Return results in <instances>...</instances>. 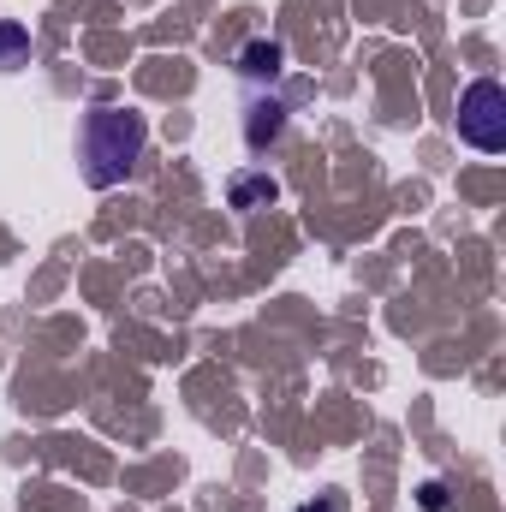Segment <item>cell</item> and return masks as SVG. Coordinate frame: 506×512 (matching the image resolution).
I'll return each mask as SVG.
<instances>
[{"mask_svg": "<svg viewBox=\"0 0 506 512\" xmlns=\"http://www.w3.org/2000/svg\"><path fill=\"white\" fill-rule=\"evenodd\" d=\"M143 143H149V120H143L137 108H90V114H84V126H78L84 179H90L96 191L120 185L131 167H137Z\"/></svg>", "mask_w": 506, "mask_h": 512, "instance_id": "obj_1", "label": "cell"}, {"mask_svg": "<svg viewBox=\"0 0 506 512\" xmlns=\"http://www.w3.org/2000/svg\"><path fill=\"white\" fill-rule=\"evenodd\" d=\"M459 137L483 155L506 149V84L501 78H471L459 90Z\"/></svg>", "mask_w": 506, "mask_h": 512, "instance_id": "obj_2", "label": "cell"}, {"mask_svg": "<svg viewBox=\"0 0 506 512\" xmlns=\"http://www.w3.org/2000/svg\"><path fill=\"white\" fill-rule=\"evenodd\" d=\"M274 197H280V185H274L268 173H256V167H251V173H233V179H227V203H233L239 215H251V209H268Z\"/></svg>", "mask_w": 506, "mask_h": 512, "instance_id": "obj_3", "label": "cell"}, {"mask_svg": "<svg viewBox=\"0 0 506 512\" xmlns=\"http://www.w3.org/2000/svg\"><path fill=\"white\" fill-rule=\"evenodd\" d=\"M239 72H245L251 84L280 78V72H286V48H280L274 36H251V42H245V54H239Z\"/></svg>", "mask_w": 506, "mask_h": 512, "instance_id": "obj_4", "label": "cell"}, {"mask_svg": "<svg viewBox=\"0 0 506 512\" xmlns=\"http://www.w3.org/2000/svg\"><path fill=\"white\" fill-rule=\"evenodd\" d=\"M286 131V108L280 102H251V120H245V143L251 149H268L274 137Z\"/></svg>", "mask_w": 506, "mask_h": 512, "instance_id": "obj_5", "label": "cell"}, {"mask_svg": "<svg viewBox=\"0 0 506 512\" xmlns=\"http://www.w3.org/2000/svg\"><path fill=\"white\" fill-rule=\"evenodd\" d=\"M24 54H30V30L24 24H0V72L24 66Z\"/></svg>", "mask_w": 506, "mask_h": 512, "instance_id": "obj_6", "label": "cell"}, {"mask_svg": "<svg viewBox=\"0 0 506 512\" xmlns=\"http://www.w3.org/2000/svg\"><path fill=\"white\" fill-rule=\"evenodd\" d=\"M423 507L441 512V507H447V489H441V483H423Z\"/></svg>", "mask_w": 506, "mask_h": 512, "instance_id": "obj_7", "label": "cell"}, {"mask_svg": "<svg viewBox=\"0 0 506 512\" xmlns=\"http://www.w3.org/2000/svg\"><path fill=\"white\" fill-rule=\"evenodd\" d=\"M298 512H340V501L328 495V501H310V507H298Z\"/></svg>", "mask_w": 506, "mask_h": 512, "instance_id": "obj_8", "label": "cell"}]
</instances>
